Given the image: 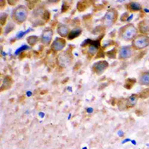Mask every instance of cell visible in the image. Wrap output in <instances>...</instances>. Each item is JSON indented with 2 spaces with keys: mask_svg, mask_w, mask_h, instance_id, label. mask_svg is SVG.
I'll return each mask as SVG.
<instances>
[{
  "mask_svg": "<svg viewBox=\"0 0 149 149\" xmlns=\"http://www.w3.org/2000/svg\"><path fill=\"white\" fill-rule=\"evenodd\" d=\"M136 35V29L133 24H127L119 31V36L122 40L130 41L134 39Z\"/></svg>",
  "mask_w": 149,
  "mask_h": 149,
  "instance_id": "1",
  "label": "cell"
},
{
  "mask_svg": "<svg viewBox=\"0 0 149 149\" xmlns=\"http://www.w3.org/2000/svg\"><path fill=\"white\" fill-rule=\"evenodd\" d=\"M12 17L17 23L22 24L26 20L28 17L27 8L24 5H20L14 10Z\"/></svg>",
  "mask_w": 149,
  "mask_h": 149,
  "instance_id": "2",
  "label": "cell"
},
{
  "mask_svg": "<svg viewBox=\"0 0 149 149\" xmlns=\"http://www.w3.org/2000/svg\"><path fill=\"white\" fill-rule=\"evenodd\" d=\"M132 46L136 50L145 49L149 46V37L144 35V34L136 36L133 40Z\"/></svg>",
  "mask_w": 149,
  "mask_h": 149,
  "instance_id": "3",
  "label": "cell"
},
{
  "mask_svg": "<svg viewBox=\"0 0 149 149\" xmlns=\"http://www.w3.org/2000/svg\"><path fill=\"white\" fill-rule=\"evenodd\" d=\"M118 13L113 8H111L106 13L103 18V24L106 27H110L116 21Z\"/></svg>",
  "mask_w": 149,
  "mask_h": 149,
  "instance_id": "4",
  "label": "cell"
},
{
  "mask_svg": "<svg viewBox=\"0 0 149 149\" xmlns=\"http://www.w3.org/2000/svg\"><path fill=\"white\" fill-rule=\"evenodd\" d=\"M72 58L70 52L68 53L67 52H64L63 53H61L58 56V63L59 66L62 67H66V66L70 65L72 62Z\"/></svg>",
  "mask_w": 149,
  "mask_h": 149,
  "instance_id": "5",
  "label": "cell"
},
{
  "mask_svg": "<svg viewBox=\"0 0 149 149\" xmlns=\"http://www.w3.org/2000/svg\"><path fill=\"white\" fill-rule=\"evenodd\" d=\"M109 64L106 61H99L93 64L92 70L95 74L100 75L107 70Z\"/></svg>",
  "mask_w": 149,
  "mask_h": 149,
  "instance_id": "6",
  "label": "cell"
},
{
  "mask_svg": "<svg viewBox=\"0 0 149 149\" xmlns=\"http://www.w3.org/2000/svg\"><path fill=\"white\" fill-rule=\"evenodd\" d=\"M53 31L50 29H46L43 32H42V36H41V42L45 46H48L50 44L52 39Z\"/></svg>",
  "mask_w": 149,
  "mask_h": 149,
  "instance_id": "7",
  "label": "cell"
},
{
  "mask_svg": "<svg viewBox=\"0 0 149 149\" xmlns=\"http://www.w3.org/2000/svg\"><path fill=\"white\" fill-rule=\"evenodd\" d=\"M66 43V40L63 37H57L52 44V49L54 50V52L61 51L65 47Z\"/></svg>",
  "mask_w": 149,
  "mask_h": 149,
  "instance_id": "8",
  "label": "cell"
},
{
  "mask_svg": "<svg viewBox=\"0 0 149 149\" xmlns=\"http://www.w3.org/2000/svg\"><path fill=\"white\" fill-rule=\"evenodd\" d=\"M133 54L132 48L130 46H124L119 50V58L120 60H125L130 58Z\"/></svg>",
  "mask_w": 149,
  "mask_h": 149,
  "instance_id": "9",
  "label": "cell"
},
{
  "mask_svg": "<svg viewBox=\"0 0 149 149\" xmlns=\"http://www.w3.org/2000/svg\"><path fill=\"white\" fill-rule=\"evenodd\" d=\"M139 30L142 34H149V19H144L139 23Z\"/></svg>",
  "mask_w": 149,
  "mask_h": 149,
  "instance_id": "10",
  "label": "cell"
},
{
  "mask_svg": "<svg viewBox=\"0 0 149 149\" xmlns=\"http://www.w3.org/2000/svg\"><path fill=\"white\" fill-rule=\"evenodd\" d=\"M70 32V28L68 27L66 25L60 24L58 27V33L59 35H61L62 37H68L69 34Z\"/></svg>",
  "mask_w": 149,
  "mask_h": 149,
  "instance_id": "11",
  "label": "cell"
},
{
  "mask_svg": "<svg viewBox=\"0 0 149 149\" xmlns=\"http://www.w3.org/2000/svg\"><path fill=\"white\" fill-rule=\"evenodd\" d=\"M138 98H139V95H136V94H133V95H130L127 100H126V102H127V107H133L134 105L136 104L138 101Z\"/></svg>",
  "mask_w": 149,
  "mask_h": 149,
  "instance_id": "12",
  "label": "cell"
},
{
  "mask_svg": "<svg viewBox=\"0 0 149 149\" xmlns=\"http://www.w3.org/2000/svg\"><path fill=\"white\" fill-rule=\"evenodd\" d=\"M139 84L145 86H149V72H143L139 78Z\"/></svg>",
  "mask_w": 149,
  "mask_h": 149,
  "instance_id": "13",
  "label": "cell"
},
{
  "mask_svg": "<svg viewBox=\"0 0 149 149\" xmlns=\"http://www.w3.org/2000/svg\"><path fill=\"white\" fill-rule=\"evenodd\" d=\"M12 83H13V80H12L11 77L10 76H7L5 77L3 80V85H2L1 86V90H7V89L10 88V86H11Z\"/></svg>",
  "mask_w": 149,
  "mask_h": 149,
  "instance_id": "14",
  "label": "cell"
},
{
  "mask_svg": "<svg viewBox=\"0 0 149 149\" xmlns=\"http://www.w3.org/2000/svg\"><path fill=\"white\" fill-rule=\"evenodd\" d=\"M127 8L130 11H139L142 9V6L138 2H131L127 5Z\"/></svg>",
  "mask_w": 149,
  "mask_h": 149,
  "instance_id": "15",
  "label": "cell"
},
{
  "mask_svg": "<svg viewBox=\"0 0 149 149\" xmlns=\"http://www.w3.org/2000/svg\"><path fill=\"white\" fill-rule=\"evenodd\" d=\"M82 30L81 29H74L73 30L70 31V34L68 35V39L69 40H73L74 38L78 37L80 34H81Z\"/></svg>",
  "mask_w": 149,
  "mask_h": 149,
  "instance_id": "16",
  "label": "cell"
},
{
  "mask_svg": "<svg viewBox=\"0 0 149 149\" xmlns=\"http://www.w3.org/2000/svg\"><path fill=\"white\" fill-rule=\"evenodd\" d=\"M90 3L89 2H86V1H81V2H79L77 5V8L79 11H84V10H86L87 8L89 7Z\"/></svg>",
  "mask_w": 149,
  "mask_h": 149,
  "instance_id": "17",
  "label": "cell"
},
{
  "mask_svg": "<svg viewBox=\"0 0 149 149\" xmlns=\"http://www.w3.org/2000/svg\"><path fill=\"white\" fill-rule=\"evenodd\" d=\"M136 83V79L135 78H127L126 80L125 84V87L127 90H130L132 88L133 86Z\"/></svg>",
  "mask_w": 149,
  "mask_h": 149,
  "instance_id": "18",
  "label": "cell"
},
{
  "mask_svg": "<svg viewBox=\"0 0 149 149\" xmlns=\"http://www.w3.org/2000/svg\"><path fill=\"white\" fill-rule=\"evenodd\" d=\"M39 38L37 36H30L27 38V42L30 46H34L37 42Z\"/></svg>",
  "mask_w": 149,
  "mask_h": 149,
  "instance_id": "19",
  "label": "cell"
},
{
  "mask_svg": "<svg viewBox=\"0 0 149 149\" xmlns=\"http://www.w3.org/2000/svg\"><path fill=\"white\" fill-rule=\"evenodd\" d=\"M118 107H119V109L120 110H125V107H127L126 100H125L124 98L120 99V100L118 102Z\"/></svg>",
  "mask_w": 149,
  "mask_h": 149,
  "instance_id": "20",
  "label": "cell"
},
{
  "mask_svg": "<svg viewBox=\"0 0 149 149\" xmlns=\"http://www.w3.org/2000/svg\"><path fill=\"white\" fill-rule=\"evenodd\" d=\"M139 97H140L142 99H146L149 97V88L144 89L140 93H139Z\"/></svg>",
  "mask_w": 149,
  "mask_h": 149,
  "instance_id": "21",
  "label": "cell"
},
{
  "mask_svg": "<svg viewBox=\"0 0 149 149\" xmlns=\"http://www.w3.org/2000/svg\"><path fill=\"white\" fill-rule=\"evenodd\" d=\"M116 52H117L116 49L114 48L113 49H112V50H110V51L107 52L106 54H107V55L110 58H116Z\"/></svg>",
  "mask_w": 149,
  "mask_h": 149,
  "instance_id": "22",
  "label": "cell"
},
{
  "mask_svg": "<svg viewBox=\"0 0 149 149\" xmlns=\"http://www.w3.org/2000/svg\"><path fill=\"white\" fill-rule=\"evenodd\" d=\"M8 15L6 14H3L1 15V25L2 26H4L5 25V22H6V20H7Z\"/></svg>",
  "mask_w": 149,
  "mask_h": 149,
  "instance_id": "23",
  "label": "cell"
},
{
  "mask_svg": "<svg viewBox=\"0 0 149 149\" xmlns=\"http://www.w3.org/2000/svg\"><path fill=\"white\" fill-rule=\"evenodd\" d=\"M50 17H51V15H50L49 11L46 10V11L43 12V19H44V20L46 21V22H47V21L49 20V19H50Z\"/></svg>",
  "mask_w": 149,
  "mask_h": 149,
  "instance_id": "24",
  "label": "cell"
},
{
  "mask_svg": "<svg viewBox=\"0 0 149 149\" xmlns=\"http://www.w3.org/2000/svg\"><path fill=\"white\" fill-rule=\"evenodd\" d=\"M104 52L103 51V49H100L98 50V53H97L96 58H104Z\"/></svg>",
  "mask_w": 149,
  "mask_h": 149,
  "instance_id": "25",
  "label": "cell"
},
{
  "mask_svg": "<svg viewBox=\"0 0 149 149\" xmlns=\"http://www.w3.org/2000/svg\"><path fill=\"white\" fill-rule=\"evenodd\" d=\"M37 2H33V1H30V2H28V7L29 8L32 9L35 6V4L37 3Z\"/></svg>",
  "mask_w": 149,
  "mask_h": 149,
  "instance_id": "26",
  "label": "cell"
},
{
  "mask_svg": "<svg viewBox=\"0 0 149 149\" xmlns=\"http://www.w3.org/2000/svg\"><path fill=\"white\" fill-rule=\"evenodd\" d=\"M127 18H128V14H127V13H125V14H122V17H121V20H122V22H125V21L127 20Z\"/></svg>",
  "mask_w": 149,
  "mask_h": 149,
  "instance_id": "27",
  "label": "cell"
},
{
  "mask_svg": "<svg viewBox=\"0 0 149 149\" xmlns=\"http://www.w3.org/2000/svg\"><path fill=\"white\" fill-rule=\"evenodd\" d=\"M69 8H70V6L66 5V2H65V3L63 5V6H62V12H63V13H65V12H66Z\"/></svg>",
  "mask_w": 149,
  "mask_h": 149,
  "instance_id": "28",
  "label": "cell"
},
{
  "mask_svg": "<svg viewBox=\"0 0 149 149\" xmlns=\"http://www.w3.org/2000/svg\"><path fill=\"white\" fill-rule=\"evenodd\" d=\"M8 3L10 4V5H15L16 3H17V2H16V1H11V0H9Z\"/></svg>",
  "mask_w": 149,
  "mask_h": 149,
  "instance_id": "29",
  "label": "cell"
},
{
  "mask_svg": "<svg viewBox=\"0 0 149 149\" xmlns=\"http://www.w3.org/2000/svg\"><path fill=\"white\" fill-rule=\"evenodd\" d=\"M26 53H22V54H20V56H19V58H20V59H22V58H23L24 57H26Z\"/></svg>",
  "mask_w": 149,
  "mask_h": 149,
  "instance_id": "30",
  "label": "cell"
}]
</instances>
